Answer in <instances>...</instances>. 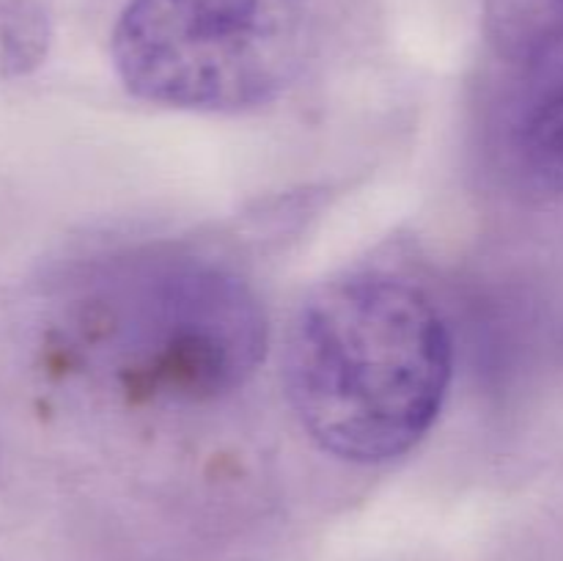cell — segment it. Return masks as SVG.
<instances>
[{"instance_id": "2", "label": "cell", "mask_w": 563, "mask_h": 561, "mask_svg": "<svg viewBox=\"0 0 563 561\" xmlns=\"http://www.w3.org/2000/svg\"><path fill=\"white\" fill-rule=\"evenodd\" d=\"M71 350L108 369L126 399L207 402L264 358L267 319L236 275L192 258L141 264L77 300Z\"/></svg>"}, {"instance_id": "5", "label": "cell", "mask_w": 563, "mask_h": 561, "mask_svg": "<svg viewBox=\"0 0 563 561\" xmlns=\"http://www.w3.org/2000/svg\"><path fill=\"white\" fill-rule=\"evenodd\" d=\"M561 3H563V0H561Z\"/></svg>"}, {"instance_id": "1", "label": "cell", "mask_w": 563, "mask_h": 561, "mask_svg": "<svg viewBox=\"0 0 563 561\" xmlns=\"http://www.w3.org/2000/svg\"><path fill=\"white\" fill-rule=\"evenodd\" d=\"M454 346L427 292L379 270L319 284L297 308L284 380L308 438L335 460L407 454L443 410Z\"/></svg>"}, {"instance_id": "3", "label": "cell", "mask_w": 563, "mask_h": 561, "mask_svg": "<svg viewBox=\"0 0 563 561\" xmlns=\"http://www.w3.org/2000/svg\"><path fill=\"white\" fill-rule=\"evenodd\" d=\"M311 44L308 0H126L110 58L143 102L242 113L275 102Z\"/></svg>"}, {"instance_id": "4", "label": "cell", "mask_w": 563, "mask_h": 561, "mask_svg": "<svg viewBox=\"0 0 563 561\" xmlns=\"http://www.w3.org/2000/svg\"><path fill=\"white\" fill-rule=\"evenodd\" d=\"M520 154L531 176L563 190V82L528 113L520 132Z\"/></svg>"}]
</instances>
